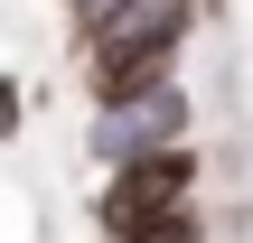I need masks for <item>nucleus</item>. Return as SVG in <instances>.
I'll return each instance as SVG.
<instances>
[{
	"instance_id": "f257e3e1",
	"label": "nucleus",
	"mask_w": 253,
	"mask_h": 243,
	"mask_svg": "<svg viewBox=\"0 0 253 243\" xmlns=\"http://www.w3.org/2000/svg\"><path fill=\"white\" fill-rule=\"evenodd\" d=\"M197 197V150L188 140H169V150H141V159H122V169H103V197H94V234H141V225H160L169 206H188Z\"/></svg>"
},
{
	"instance_id": "39448f33",
	"label": "nucleus",
	"mask_w": 253,
	"mask_h": 243,
	"mask_svg": "<svg viewBox=\"0 0 253 243\" xmlns=\"http://www.w3.org/2000/svg\"><path fill=\"white\" fill-rule=\"evenodd\" d=\"M113 243H207V215H197V197H188V206H169L160 225H141V234H113Z\"/></svg>"
},
{
	"instance_id": "20e7f679",
	"label": "nucleus",
	"mask_w": 253,
	"mask_h": 243,
	"mask_svg": "<svg viewBox=\"0 0 253 243\" xmlns=\"http://www.w3.org/2000/svg\"><path fill=\"white\" fill-rule=\"evenodd\" d=\"M84 66V103H131L150 84H178V47H113V56H75Z\"/></svg>"
},
{
	"instance_id": "423d86ee",
	"label": "nucleus",
	"mask_w": 253,
	"mask_h": 243,
	"mask_svg": "<svg viewBox=\"0 0 253 243\" xmlns=\"http://www.w3.org/2000/svg\"><path fill=\"white\" fill-rule=\"evenodd\" d=\"M19 122H28V84H19V75H0V150L19 140Z\"/></svg>"
},
{
	"instance_id": "f03ea898",
	"label": "nucleus",
	"mask_w": 253,
	"mask_h": 243,
	"mask_svg": "<svg viewBox=\"0 0 253 243\" xmlns=\"http://www.w3.org/2000/svg\"><path fill=\"white\" fill-rule=\"evenodd\" d=\"M169 140H188V94H178V84H150V94H131V103H103V112L84 122V159H94V169H122V159L169 150Z\"/></svg>"
},
{
	"instance_id": "0eeeda50",
	"label": "nucleus",
	"mask_w": 253,
	"mask_h": 243,
	"mask_svg": "<svg viewBox=\"0 0 253 243\" xmlns=\"http://www.w3.org/2000/svg\"><path fill=\"white\" fill-rule=\"evenodd\" d=\"M56 9H66V19H94V9H113V0H56Z\"/></svg>"
},
{
	"instance_id": "7ed1b4c3",
	"label": "nucleus",
	"mask_w": 253,
	"mask_h": 243,
	"mask_svg": "<svg viewBox=\"0 0 253 243\" xmlns=\"http://www.w3.org/2000/svg\"><path fill=\"white\" fill-rule=\"evenodd\" d=\"M197 37V0H113L94 19H75V56H113V47H178Z\"/></svg>"
}]
</instances>
